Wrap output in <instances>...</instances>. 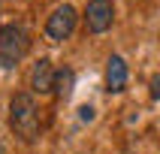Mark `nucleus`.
<instances>
[{"label":"nucleus","mask_w":160,"mask_h":154,"mask_svg":"<svg viewBox=\"0 0 160 154\" xmlns=\"http://www.w3.org/2000/svg\"><path fill=\"white\" fill-rule=\"evenodd\" d=\"M9 124L24 142H33L39 136V109H36L33 94L21 91L9 100Z\"/></svg>","instance_id":"1"},{"label":"nucleus","mask_w":160,"mask_h":154,"mask_svg":"<svg viewBox=\"0 0 160 154\" xmlns=\"http://www.w3.org/2000/svg\"><path fill=\"white\" fill-rule=\"evenodd\" d=\"M30 48V36L21 24H3L0 27V67L12 70Z\"/></svg>","instance_id":"2"},{"label":"nucleus","mask_w":160,"mask_h":154,"mask_svg":"<svg viewBox=\"0 0 160 154\" xmlns=\"http://www.w3.org/2000/svg\"><path fill=\"white\" fill-rule=\"evenodd\" d=\"M76 9L70 6V3H63V6H58L48 15V21H45V36L52 39V42H63L67 36L76 30Z\"/></svg>","instance_id":"3"},{"label":"nucleus","mask_w":160,"mask_h":154,"mask_svg":"<svg viewBox=\"0 0 160 154\" xmlns=\"http://www.w3.org/2000/svg\"><path fill=\"white\" fill-rule=\"evenodd\" d=\"M115 21V6L112 0H88L85 6V24L91 33H106Z\"/></svg>","instance_id":"4"},{"label":"nucleus","mask_w":160,"mask_h":154,"mask_svg":"<svg viewBox=\"0 0 160 154\" xmlns=\"http://www.w3.org/2000/svg\"><path fill=\"white\" fill-rule=\"evenodd\" d=\"M54 76H58V70L52 67V61L39 57L33 63V70H30V88L36 94H48V91H54Z\"/></svg>","instance_id":"5"},{"label":"nucleus","mask_w":160,"mask_h":154,"mask_svg":"<svg viewBox=\"0 0 160 154\" xmlns=\"http://www.w3.org/2000/svg\"><path fill=\"white\" fill-rule=\"evenodd\" d=\"M127 63L121 54H112L106 61V91L109 94H121V91L127 88Z\"/></svg>","instance_id":"6"},{"label":"nucleus","mask_w":160,"mask_h":154,"mask_svg":"<svg viewBox=\"0 0 160 154\" xmlns=\"http://www.w3.org/2000/svg\"><path fill=\"white\" fill-rule=\"evenodd\" d=\"M72 82H76V72H72L70 67H63V70H58V76H54V94L67 100V97L72 94Z\"/></svg>","instance_id":"7"},{"label":"nucleus","mask_w":160,"mask_h":154,"mask_svg":"<svg viewBox=\"0 0 160 154\" xmlns=\"http://www.w3.org/2000/svg\"><path fill=\"white\" fill-rule=\"evenodd\" d=\"M151 100H160V72L151 79Z\"/></svg>","instance_id":"8"},{"label":"nucleus","mask_w":160,"mask_h":154,"mask_svg":"<svg viewBox=\"0 0 160 154\" xmlns=\"http://www.w3.org/2000/svg\"><path fill=\"white\" fill-rule=\"evenodd\" d=\"M79 118H82V121H94V109H91V106H82L79 109Z\"/></svg>","instance_id":"9"},{"label":"nucleus","mask_w":160,"mask_h":154,"mask_svg":"<svg viewBox=\"0 0 160 154\" xmlns=\"http://www.w3.org/2000/svg\"><path fill=\"white\" fill-rule=\"evenodd\" d=\"M0 154H6V148H3V145H0Z\"/></svg>","instance_id":"10"}]
</instances>
